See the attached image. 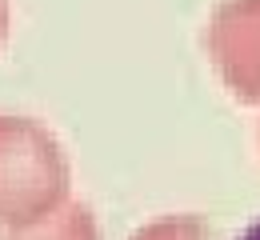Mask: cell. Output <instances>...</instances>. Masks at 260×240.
<instances>
[{
  "mask_svg": "<svg viewBox=\"0 0 260 240\" xmlns=\"http://www.w3.org/2000/svg\"><path fill=\"white\" fill-rule=\"evenodd\" d=\"M72 168L40 120L0 116V224H28L68 204Z\"/></svg>",
  "mask_w": 260,
  "mask_h": 240,
  "instance_id": "obj_1",
  "label": "cell"
},
{
  "mask_svg": "<svg viewBox=\"0 0 260 240\" xmlns=\"http://www.w3.org/2000/svg\"><path fill=\"white\" fill-rule=\"evenodd\" d=\"M204 44L228 92L240 104H260V0H224Z\"/></svg>",
  "mask_w": 260,
  "mask_h": 240,
  "instance_id": "obj_2",
  "label": "cell"
},
{
  "mask_svg": "<svg viewBox=\"0 0 260 240\" xmlns=\"http://www.w3.org/2000/svg\"><path fill=\"white\" fill-rule=\"evenodd\" d=\"M0 240H100V224L88 204H60L40 220L4 228Z\"/></svg>",
  "mask_w": 260,
  "mask_h": 240,
  "instance_id": "obj_3",
  "label": "cell"
},
{
  "mask_svg": "<svg viewBox=\"0 0 260 240\" xmlns=\"http://www.w3.org/2000/svg\"><path fill=\"white\" fill-rule=\"evenodd\" d=\"M128 240H208V228L200 216L184 212V216H160V220L136 228Z\"/></svg>",
  "mask_w": 260,
  "mask_h": 240,
  "instance_id": "obj_4",
  "label": "cell"
},
{
  "mask_svg": "<svg viewBox=\"0 0 260 240\" xmlns=\"http://www.w3.org/2000/svg\"><path fill=\"white\" fill-rule=\"evenodd\" d=\"M4 36H8V4L0 0V48H4Z\"/></svg>",
  "mask_w": 260,
  "mask_h": 240,
  "instance_id": "obj_5",
  "label": "cell"
},
{
  "mask_svg": "<svg viewBox=\"0 0 260 240\" xmlns=\"http://www.w3.org/2000/svg\"><path fill=\"white\" fill-rule=\"evenodd\" d=\"M236 240H260V220H256V224H248V228H244Z\"/></svg>",
  "mask_w": 260,
  "mask_h": 240,
  "instance_id": "obj_6",
  "label": "cell"
}]
</instances>
